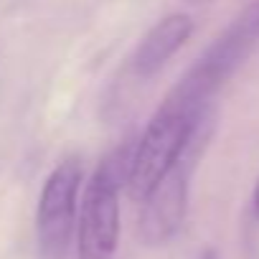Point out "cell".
<instances>
[{
	"label": "cell",
	"instance_id": "cell-2",
	"mask_svg": "<svg viewBox=\"0 0 259 259\" xmlns=\"http://www.w3.org/2000/svg\"><path fill=\"white\" fill-rule=\"evenodd\" d=\"M79 186L81 163L76 158L61 160L49 173L36 208V239L41 259H66L76 226Z\"/></svg>",
	"mask_w": 259,
	"mask_h": 259
},
{
	"label": "cell",
	"instance_id": "cell-4",
	"mask_svg": "<svg viewBox=\"0 0 259 259\" xmlns=\"http://www.w3.org/2000/svg\"><path fill=\"white\" fill-rule=\"evenodd\" d=\"M256 44H259V0H251L241 11V16L226 28L224 36L216 38V44L203 54V59H198V64L176 89L186 97L206 102V97L219 84H224V79L246 59V54Z\"/></svg>",
	"mask_w": 259,
	"mask_h": 259
},
{
	"label": "cell",
	"instance_id": "cell-5",
	"mask_svg": "<svg viewBox=\"0 0 259 259\" xmlns=\"http://www.w3.org/2000/svg\"><path fill=\"white\" fill-rule=\"evenodd\" d=\"M191 165L186 155L178 160V165L153 188V193L143 201L140 221H138V236L148 246L165 244L183 224L186 206H188V178Z\"/></svg>",
	"mask_w": 259,
	"mask_h": 259
},
{
	"label": "cell",
	"instance_id": "cell-1",
	"mask_svg": "<svg viewBox=\"0 0 259 259\" xmlns=\"http://www.w3.org/2000/svg\"><path fill=\"white\" fill-rule=\"evenodd\" d=\"M203 102H196L181 92H170L155 117L148 122L145 133L127 163V191L135 201H145L153 188L178 165L188 153L198 130Z\"/></svg>",
	"mask_w": 259,
	"mask_h": 259
},
{
	"label": "cell",
	"instance_id": "cell-7",
	"mask_svg": "<svg viewBox=\"0 0 259 259\" xmlns=\"http://www.w3.org/2000/svg\"><path fill=\"white\" fill-rule=\"evenodd\" d=\"M254 211H256V216H259V181H256V186H254Z\"/></svg>",
	"mask_w": 259,
	"mask_h": 259
},
{
	"label": "cell",
	"instance_id": "cell-6",
	"mask_svg": "<svg viewBox=\"0 0 259 259\" xmlns=\"http://www.w3.org/2000/svg\"><path fill=\"white\" fill-rule=\"evenodd\" d=\"M191 33H193V21L183 13H173L160 23H155L135 51L133 66L138 76L148 79L155 71H160L168 64V59L191 38Z\"/></svg>",
	"mask_w": 259,
	"mask_h": 259
},
{
	"label": "cell",
	"instance_id": "cell-3",
	"mask_svg": "<svg viewBox=\"0 0 259 259\" xmlns=\"http://www.w3.org/2000/svg\"><path fill=\"white\" fill-rule=\"evenodd\" d=\"M119 239V173L114 160H104L87 183L79 208L76 251L79 259H112Z\"/></svg>",
	"mask_w": 259,
	"mask_h": 259
}]
</instances>
